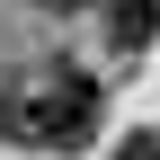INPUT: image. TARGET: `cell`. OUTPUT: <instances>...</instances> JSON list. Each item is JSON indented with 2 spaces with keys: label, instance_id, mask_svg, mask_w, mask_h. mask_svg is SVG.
<instances>
[{
  "label": "cell",
  "instance_id": "cell-1",
  "mask_svg": "<svg viewBox=\"0 0 160 160\" xmlns=\"http://www.w3.org/2000/svg\"><path fill=\"white\" fill-rule=\"evenodd\" d=\"M98 116H107L98 80H80L71 62H53V71L9 107V133H18L27 151H80V142H98Z\"/></svg>",
  "mask_w": 160,
  "mask_h": 160
},
{
  "label": "cell",
  "instance_id": "cell-2",
  "mask_svg": "<svg viewBox=\"0 0 160 160\" xmlns=\"http://www.w3.org/2000/svg\"><path fill=\"white\" fill-rule=\"evenodd\" d=\"M98 18H107V45L116 53H142L160 36V0H98Z\"/></svg>",
  "mask_w": 160,
  "mask_h": 160
},
{
  "label": "cell",
  "instance_id": "cell-4",
  "mask_svg": "<svg viewBox=\"0 0 160 160\" xmlns=\"http://www.w3.org/2000/svg\"><path fill=\"white\" fill-rule=\"evenodd\" d=\"M0 133H9V107H0Z\"/></svg>",
  "mask_w": 160,
  "mask_h": 160
},
{
  "label": "cell",
  "instance_id": "cell-3",
  "mask_svg": "<svg viewBox=\"0 0 160 160\" xmlns=\"http://www.w3.org/2000/svg\"><path fill=\"white\" fill-rule=\"evenodd\" d=\"M116 160H160V142H151V133H133V142H116Z\"/></svg>",
  "mask_w": 160,
  "mask_h": 160
}]
</instances>
